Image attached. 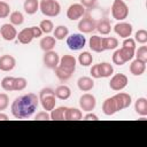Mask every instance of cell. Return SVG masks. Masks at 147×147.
I'll return each instance as SVG.
<instances>
[{
    "mask_svg": "<svg viewBox=\"0 0 147 147\" xmlns=\"http://www.w3.org/2000/svg\"><path fill=\"white\" fill-rule=\"evenodd\" d=\"M39 106V98L34 93H28L21 96H17L11 106V115L16 119H26L32 117Z\"/></svg>",
    "mask_w": 147,
    "mask_h": 147,
    "instance_id": "6da1fadb",
    "label": "cell"
},
{
    "mask_svg": "<svg viewBox=\"0 0 147 147\" xmlns=\"http://www.w3.org/2000/svg\"><path fill=\"white\" fill-rule=\"evenodd\" d=\"M76 65H77V60L75 59V56L65 54L60 59L57 67L54 69L55 76L57 77L59 80L67 82L71 78L72 74L75 72Z\"/></svg>",
    "mask_w": 147,
    "mask_h": 147,
    "instance_id": "7a4b0ae2",
    "label": "cell"
},
{
    "mask_svg": "<svg viewBox=\"0 0 147 147\" xmlns=\"http://www.w3.org/2000/svg\"><path fill=\"white\" fill-rule=\"evenodd\" d=\"M39 103L41 105L42 109L46 111H51L55 108L56 105V96L54 94V90L51 87H44L39 92Z\"/></svg>",
    "mask_w": 147,
    "mask_h": 147,
    "instance_id": "3957f363",
    "label": "cell"
},
{
    "mask_svg": "<svg viewBox=\"0 0 147 147\" xmlns=\"http://www.w3.org/2000/svg\"><path fill=\"white\" fill-rule=\"evenodd\" d=\"M39 10L46 17H55L61 11V5L56 0H40Z\"/></svg>",
    "mask_w": 147,
    "mask_h": 147,
    "instance_id": "277c9868",
    "label": "cell"
},
{
    "mask_svg": "<svg viewBox=\"0 0 147 147\" xmlns=\"http://www.w3.org/2000/svg\"><path fill=\"white\" fill-rule=\"evenodd\" d=\"M134 51L136 49H131V48H126V47H121L119 49H116L113 54V63L121 67L123 64H125L126 62L131 61L134 57Z\"/></svg>",
    "mask_w": 147,
    "mask_h": 147,
    "instance_id": "5b68a950",
    "label": "cell"
},
{
    "mask_svg": "<svg viewBox=\"0 0 147 147\" xmlns=\"http://www.w3.org/2000/svg\"><path fill=\"white\" fill-rule=\"evenodd\" d=\"M110 10L113 18L117 21H124L129 16V7L124 0H114Z\"/></svg>",
    "mask_w": 147,
    "mask_h": 147,
    "instance_id": "8992f818",
    "label": "cell"
},
{
    "mask_svg": "<svg viewBox=\"0 0 147 147\" xmlns=\"http://www.w3.org/2000/svg\"><path fill=\"white\" fill-rule=\"evenodd\" d=\"M85 45H86V38L83 33H72L67 37V46L69 47V49L74 52L83 49Z\"/></svg>",
    "mask_w": 147,
    "mask_h": 147,
    "instance_id": "52a82bcc",
    "label": "cell"
},
{
    "mask_svg": "<svg viewBox=\"0 0 147 147\" xmlns=\"http://www.w3.org/2000/svg\"><path fill=\"white\" fill-rule=\"evenodd\" d=\"M96 22L92 16L90 15H84L83 18L79 20L78 22V30L80 31V33H91L95 30L96 28Z\"/></svg>",
    "mask_w": 147,
    "mask_h": 147,
    "instance_id": "ba28073f",
    "label": "cell"
},
{
    "mask_svg": "<svg viewBox=\"0 0 147 147\" xmlns=\"http://www.w3.org/2000/svg\"><path fill=\"white\" fill-rule=\"evenodd\" d=\"M127 83H129V78H127L126 75H124V74H116V75H114L110 78L109 87L113 91L118 92V91L124 90L127 86Z\"/></svg>",
    "mask_w": 147,
    "mask_h": 147,
    "instance_id": "9c48e42d",
    "label": "cell"
},
{
    "mask_svg": "<svg viewBox=\"0 0 147 147\" xmlns=\"http://www.w3.org/2000/svg\"><path fill=\"white\" fill-rule=\"evenodd\" d=\"M86 14V8L80 3H72L67 9V17L70 21H77Z\"/></svg>",
    "mask_w": 147,
    "mask_h": 147,
    "instance_id": "30bf717a",
    "label": "cell"
},
{
    "mask_svg": "<svg viewBox=\"0 0 147 147\" xmlns=\"http://www.w3.org/2000/svg\"><path fill=\"white\" fill-rule=\"evenodd\" d=\"M95 106H96V99L93 94L85 93L79 98V107L83 111H86V113L92 111L94 110Z\"/></svg>",
    "mask_w": 147,
    "mask_h": 147,
    "instance_id": "8fae6325",
    "label": "cell"
},
{
    "mask_svg": "<svg viewBox=\"0 0 147 147\" xmlns=\"http://www.w3.org/2000/svg\"><path fill=\"white\" fill-rule=\"evenodd\" d=\"M114 31H115V33H116L118 37L125 39V38L131 37V34H132V32H133V26H132L131 23L119 21L118 23H116V24L114 25Z\"/></svg>",
    "mask_w": 147,
    "mask_h": 147,
    "instance_id": "7c38bea8",
    "label": "cell"
},
{
    "mask_svg": "<svg viewBox=\"0 0 147 147\" xmlns=\"http://www.w3.org/2000/svg\"><path fill=\"white\" fill-rule=\"evenodd\" d=\"M42 62L46 68L54 70L60 62V56L55 51H48V52H45L42 56Z\"/></svg>",
    "mask_w": 147,
    "mask_h": 147,
    "instance_id": "4fadbf2b",
    "label": "cell"
},
{
    "mask_svg": "<svg viewBox=\"0 0 147 147\" xmlns=\"http://www.w3.org/2000/svg\"><path fill=\"white\" fill-rule=\"evenodd\" d=\"M0 36L6 41H13L17 37V31L15 29V25L11 23H5L0 28Z\"/></svg>",
    "mask_w": 147,
    "mask_h": 147,
    "instance_id": "5bb4252c",
    "label": "cell"
},
{
    "mask_svg": "<svg viewBox=\"0 0 147 147\" xmlns=\"http://www.w3.org/2000/svg\"><path fill=\"white\" fill-rule=\"evenodd\" d=\"M115 101H116V105H117V108H118V111L119 110H123V109H126L131 106L132 103V98L130 94L127 93H124V92H119L115 95H113Z\"/></svg>",
    "mask_w": 147,
    "mask_h": 147,
    "instance_id": "9a60e30c",
    "label": "cell"
},
{
    "mask_svg": "<svg viewBox=\"0 0 147 147\" xmlns=\"http://www.w3.org/2000/svg\"><path fill=\"white\" fill-rule=\"evenodd\" d=\"M16 65V60L10 54H5L0 56V70L5 72L11 71Z\"/></svg>",
    "mask_w": 147,
    "mask_h": 147,
    "instance_id": "2e32d148",
    "label": "cell"
},
{
    "mask_svg": "<svg viewBox=\"0 0 147 147\" xmlns=\"http://www.w3.org/2000/svg\"><path fill=\"white\" fill-rule=\"evenodd\" d=\"M117 111H118V108H117V105H116L114 96L107 98L102 103V113L106 116H113Z\"/></svg>",
    "mask_w": 147,
    "mask_h": 147,
    "instance_id": "e0dca14e",
    "label": "cell"
},
{
    "mask_svg": "<svg viewBox=\"0 0 147 147\" xmlns=\"http://www.w3.org/2000/svg\"><path fill=\"white\" fill-rule=\"evenodd\" d=\"M16 38H17L18 42H21V44H23V45L30 44V42L34 39V36H33V32H32L31 26L21 30V31L17 33V37H16Z\"/></svg>",
    "mask_w": 147,
    "mask_h": 147,
    "instance_id": "ac0fdd59",
    "label": "cell"
},
{
    "mask_svg": "<svg viewBox=\"0 0 147 147\" xmlns=\"http://www.w3.org/2000/svg\"><path fill=\"white\" fill-rule=\"evenodd\" d=\"M146 71V62L134 59L130 64V72L133 76H141Z\"/></svg>",
    "mask_w": 147,
    "mask_h": 147,
    "instance_id": "d6986e66",
    "label": "cell"
},
{
    "mask_svg": "<svg viewBox=\"0 0 147 147\" xmlns=\"http://www.w3.org/2000/svg\"><path fill=\"white\" fill-rule=\"evenodd\" d=\"M77 86L82 92H88L94 87V80L92 77H87V76H83L79 77L77 80Z\"/></svg>",
    "mask_w": 147,
    "mask_h": 147,
    "instance_id": "ffe728a7",
    "label": "cell"
},
{
    "mask_svg": "<svg viewBox=\"0 0 147 147\" xmlns=\"http://www.w3.org/2000/svg\"><path fill=\"white\" fill-rule=\"evenodd\" d=\"M55 45H56V39L53 36H49V34H47L46 37H42L40 39V42H39V46L44 52L53 51Z\"/></svg>",
    "mask_w": 147,
    "mask_h": 147,
    "instance_id": "44dd1931",
    "label": "cell"
},
{
    "mask_svg": "<svg viewBox=\"0 0 147 147\" xmlns=\"http://www.w3.org/2000/svg\"><path fill=\"white\" fill-rule=\"evenodd\" d=\"M54 94L59 100H68L71 95V90L67 85H59L54 90Z\"/></svg>",
    "mask_w": 147,
    "mask_h": 147,
    "instance_id": "7402d4cb",
    "label": "cell"
},
{
    "mask_svg": "<svg viewBox=\"0 0 147 147\" xmlns=\"http://www.w3.org/2000/svg\"><path fill=\"white\" fill-rule=\"evenodd\" d=\"M134 110L139 116H147V99L138 98L134 102Z\"/></svg>",
    "mask_w": 147,
    "mask_h": 147,
    "instance_id": "603a6c76",
    "label": "cell"
},
{
    "mask_svg": "<svg viewBox=\"0 0 147 147\" xmlns=\"http://www.w3.org/2000/svg\"><path fill=\"white\" fill-rule=\"evenodd\" d=\"M23 9L28 15H33L39 10V0H24Z\"/></svg>",
    "mask_w": 147,
    "mask_h": 147,
    "instance_id": "cb8c5ba5",
    "label": "cell"
},
{
    "mask_svg": "<svg viewBox=\"0 0 147 147\" xmlns=\"http://www.w3.org/2000/svg\"><path fill=\"white\" fill-rule=\"evenodd\" d=\"M88 46H90V48H91L93 52H95V53H101V52H103V48H102V38L99 37V36H96V34H94V36H92V37L90 38V40H88Z\"/></svg>",
    "mask_w": 147,
    "mask_h": 147,
    "instance_id": "d4e9b609",
    "label": "cell"
},
{
    "mask_svg": "<svg viewBox=\"0 0 147 147\" xmlns=\"http://www.w3.org/2000/svg\"><path fill=\"white\" fill-rule=\"evenodd\" d=\"M83 118V113L80 109L71 107V108H67L65 111V121H79Z\"/></svg>",
    "mask_w": 147,
    "mask_h": 147,
    "instance_id": "484cf974",
    "label": "cell"
},
{
    "mask_svg": "<svg viewBox=\"0 0 147 147\" xmlns=\"http://www.w3.org/2000/svg\"><path fill=\"white\" fill-rule=\"evenodd\" d=\"M95 30H98L99 33L103 34V36H107L110 33L111 31V25H110V22L107 20V18H103V20H100L96 22V28Z\"/></svg>",
    "mask_w": 147,
    "mask_h": 147,
    "instance_id": "4316f807",
    "label": "cell"
},
{
    "mask_svg": "<svg viewBox=\"0 0 147 147\" xmlns=\"http://www.w3.org/2000/svg\"><path fill=\"white\" fill-rule=\"evenodd\" d=\"M67 108H68V107L61 106V107H57V108L52 109L51 113H49L51 119H53V121H63V119H65V111H67Z\"/></svg>",
    "mask_w": 147,
    "mask_h": 147,
    "instance_id": "83f0119b",
    "label": "cell"
},
{
    "mask_svg": "<svg viewBox=\"0 0 147 147\" xmlns=\"http://www.w3.org/2000/svg\"><path fill=\"white\" fill-rule=\"evenodd\" d=\"M98 64H99V71H100L101 78L110 77L114 74V67H113V64H110L108 62H101V63H98Z\"/></svg>",
    "mask_w": 147,
    "mask_h": 147,
    "instance_id": "f1b7e54d",
    "label": "cell"
},
{
    "mask_svg": "<svg viewBox=\"0 0 147 147\" xmlns=\"http://www.w3.org/2000/svg\"><path fill=\"white\" fill-rule=\"evenodd\" d=\"M118 46V40L115 37H105L102 38V48L103 51L116 49Z\"/></svg>",
    "mask_w": 147,
    "mask_h": 147,
    "instance_id": "f546056e",
    "label": "cell"
},
{
    "mask_svg": "<svg viewBox=\"0 0 147 147\" xmlns=\"http://www.w3.org/2000/svg\"><path fill=\"white\" fill-rule=\"evenodd\" d=\"M69 36V29L65 25H57L53 30V37L56 40H63Z\"/></svg>",
    "mask_w": 147,
    "mask_h": 147,
    "instance_id": "4dcf8cb0",
    "label": "cell"
},
{
    "mask_svg": "<svg viewBox=\"0 0 147 147\" xmlns=\"http://www.w3.org/2000/svg\"><path fill=\"white\" fill-rule=\"evenodd\" d=\"M92 62H93V56L90 52L85 51V52H82L78 55V63L82 67H88V65L92 64Z\"/></svg>",
    "mask_w": 147,
    "mask_h": 147,
    "instance_id": "1f68e13d",
    "label": "cell"
},
{
    "mask_svg": "<svg viewBox=\"0 0 147 147\" xmlns=\"http://www.w3.org/2000/svg\"><path fill=\"white\" fill-rule=\"evenodd\" d=\"M14 80H15V77L13 76H6L2 78L1 80V87L3 91L6 92H11L14 91Z\"/></svg>",
    "mask_w": 147,
    "mask_h": 147,
    "instance_id": "d6a6232c",
    "label": "cell"
},
{
    "mask_svg": "<svg viewBox=\"0 0 147 147\" xmlns=\"http://www.w3.org/2000/svg\"><path fill=\"white\" fill-rule=\"evenodd\" d=\"M9 21H10V23L13 24V25H21V24H23V22H24V16H23V14L21 13V11H18V10H15V11H13V13H10V15H9Z\"/></svg>",
    "mask_w": 147,
    "mask_h": 147,
    "instance_id": "836d02e7",
    "label": "cell"
},
{
    "mask_svg": "<svg viewBox=\"0 0 147 147\" xmlns=\"http://www.w3.org/2000/svg\"><path fill=\"white\" fill-rule=\"evenodd\" d=\"M39 28L41 29L42 33H45V34H49V33L53 32V30H54V24H53V22H52L51 20L45 18V20H42V21L40 22Z\"/></svg>",
    "mask_w": 147,
    "mask_h": 147,
    "instance_id": "e575fe53",
    "label": "cell"
},
{
    "mask_svg": "<svg viewBox=\"0 0 147 147\" xmlns=\"http://www.w3.org/2000/svg\"><path fill=\"white\" fill-rule=\"evenodd\" d=\"M134 41L140 44V45H145L147 42V31L145 29H140L134 33Z\"/></svg>",
    "mask_w": 147,
    "mask_h": 147,
    "instance_id": "d590c367",
    "label": "cell"
},
{
    "mask_svg": "<svg viewBox=\"0 0 147 147\" xmlns=\"http://www.w3.org/2000/svg\"><path fill=\"white\" fill-rule=\"evenodd\" d=\"M134 56L136 59L147 63V46L141 45L140 47H138V49L134 51Z\"/></svg>",
    "mask_w": 147,
    "mask_h": 147,
    "instance_id": "8d00e7d4",
    "label": "cell"
},
{
    "mask_svg": "<svg viewBox=\"0 0 147 147\" xmlns=\"http://www.w3.org/2000/svg\"><path fill=\"white\" fill-rule=\"evenodd\" d=\"M28 85V80L24 77H15L14 80V91H23Z\"/></svg>",
    "mask_w": 147,
    "mask_h": 147,
    "instance_id": "74e56055",
    "label": "cell"
},
{
    "mask_svg": "<svg viewBox=\"0 0 147 147\" xmlns=\"http://www.w3.org/2000/svg\"><path fill=\"white\" fill-rule=\"evenodd\" d=\"M9 15H10V7H9V5L6 1L1 0L0 1V18H6Z\"/></svg>",
    "mask_w": 147,
    "mask_h": 147,
    "instance_id": "f35d334b",
    "label": "cell"
},
{
    "mask_svg": "<svg viewBox=\"0 0 147 147\" xmlns=\"http://www.w3.org/2000/svg\"><path fill=\"white\" fill-rule=\"evenodd\" d=\"M9 106V96L6 93H0V111L7 109Z\"/></svg>",
    "mask_w": 147,
    "mask_h": 147,
    "instance_id": "ab89813d",
    "label": "cell"
},
{
    "mask_svg": "<svg viewBox=\"0 0 147 147\" xmlns=\"http://www.w3.org/2000/svg\"><path fill=\"white\" fill-rule=\"evenodd\" d=\"M34 119H37V121H49L51 119V116H49V113L48 111L42 110V111H39V113L36 114Z\"/></svg>",
    "mask_w": 147,
    "mask_h": 147,
    "instance_id": "60d3db41",
    "label": "cell"
},
{
    "mask_svg": "<svg viewBox=\"0 0 147 147\" xmlns=\"http://www.w3.org/2000/svg\"><path fill=\"white\" fill-rule=\"evenodd\" d=\"M123 47H126V48H131V49H136V41L133 38H125L123 44H122Z\"/></svg>",
    "mask_w": 147,
    "mask_h": 147,
    "instance_id": "b9f144b4",
    "label": "cell"
},
{
    "mask_svg": "<svg viewBox=\"0 0 147 147\" xmlns=\"http://www.w3.org/2000/svg\"><path fill=\"white\" fill-rule=\"evenodd\" d=\"M80 5H83L86 9H92L96 5V0H80Z\"/></svg>",
    "mask_w": 147,
    "mask_h": 147,
    "instance_id": "7bdbcfd3",
    "label": "cell"
},
{
    "mask_svg": "<svg viewBox=\"0 0 147 147\" xmlns=\"http://www.w3.org/2000/svg\"><path fill=\"white\" fill-rule=\"evenodd\" d=\"M90 72H91L92 78H95V79L101 78V76H100V71H99V64H94V65H92Z\"/></svg>",
    "mask_w": 147,
    "mask_h": 147,
    "instance_id": "ee69618b",
    "label": "cell"
},
{
    "mask_svg": "<svg viewBox=\"0 0 147 147\" xmlns=\"http://www.w3.org/2000/svg\"><path fill=\"white\" fill-rule=\"evenodd\" d=\"M31 29H32V32H33V36H34V38H40L41 36H42V31H41V29L39 28V26H31Z\"/></svg>",
    "mask_w": 147,
    "mask_h": 147,
    "instance_id": "f6af8a7d",
    "label": "cell"
},
{
    "mask_svg": "<svg viewBox=\"0 0 147 147\" xmlns=\"http://www.w3.org/2000/svg\"><path fill=\"white\" fill-rule=\"evenodd\" d=\"M84 119H85V121H98V119H99V117H98L95 114H93V113L88 111V113L84 116Z\"/></svg>",
    "mask_w": 147,
    "mask_h": 147,
    "instance_id": "bcb514c9",
    "label": "cell"
},
{
    "mask_svg": "<svg viewBox=\"0 0 147 147\" xmlns=\"http://www.w3.org/2000/svg\"><path fill=\"white\" fill-rule=\"evenodd\" d=\"M7 119H9V118H8V115L0 111V121H7Z\"/></svg>",
    "mask_w": 147,
    "mask_h": 147,
    "instance_id": "7dc6e473",
    "label": "cell"
},
{
    "mask_svg": "<svg viewBox=\"0 0 147 147\" xmlns=\"http://www.w3.org/2000/svg\"><path fill=\"white\" fill-rule=\"evenodd\" d=\"M3 1H6V0H3Z\"/></svg>",
    "mask_w": 147,
    "mask_h": 147,
    "instance_id": "c3c4849f",
    "label": "cell"
}]
</instances>
